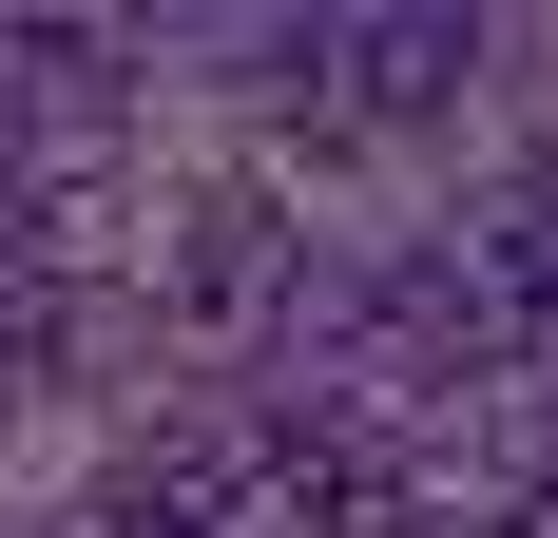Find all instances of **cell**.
Listing matches in <instances>:
<instances>
[{
  "mask_svg": "<svg viewBox=\"0 0 558 538\" xmlns=\"http://www.w3.org/2000/svg\"><path fill=\"white\" fill-rule=\"evenodd\" d=\"M289 77H328V115H366V135H424V115H462V77H482V20H444V0H404V20H308Z\"/></svg>",
  "mask_w": 558,
  "mask_h": 538,
  "instance_id": "1",
  "label": "cell"
},
{
  "mask_svg": "<svg viewBox=\"0 0 558 538\" xmlns=\"http://www.w3.org/2000/svg\"><path fill=\"white\" fill-rule=\"evenodd\" d=\"M289 289H308V231H289L251 173H213L193 231H173V308L193 327H289Z\"/></svg>",
  "mask_w": 558,
  "mask_h": 538,
  "instance_id": "2",
  "label": "cell"
}]
</instances>
